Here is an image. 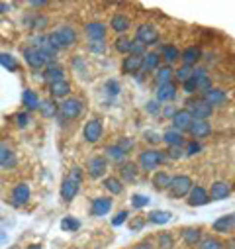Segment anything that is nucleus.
I'll return each instance as SVG.
<instances>
[{
	"label": "nucleus",
	"instance_id": "30",
	"mask_svg": "<svg viewBox=\"0 0 235 249\" xmlns=\"http://www.w3.org/2000/svg\"><path fill=\"white\" fill-rule=\"evenodd\" d=\"M37 108L41 110V116H43V118H53V116H57V114H59V106H57V102H55L53 98L39 102V106H37Z\"/></svg>",
	"mask_w": 235,
	"mask_h": 249
},
{
	"label": "nucleus",
	"instance_id": "26",
	"mask_svg": "<svg viewBox=\"0 0 235 249\" xmlns=\"http://www.w3.org/2000/svg\"><path fill=\"white\" fill-rule=\"evenodd\" d=\"M159 55L157 53H145L141 57V71L143 73H151V71H157L159 69Z\"/></svg>",
	"mask_w": 235,
	"mask_h": 249
},
{
	"label": "nucleus",
	"instance_id": "33",
	"mask_svg": "<svg viewBox=\"0 0 235 249\" xmlns=\"http://www.w3.org/2000/svg\"><path fill=\"white\" fill-rule=\"evenodd\" d=\"M153 184H155V189L163 191V189H168V184H170V175L165 173V171H159L153 175Z\"/></svg>",
	"mask_w": 235,
	"mask_h": 249
},
{
	"label": "nucleus",
	"instance_id": "6",
	"mask_svg": "<svg viewBox=\"0 0 235 249\" xmlns=\"http://www.w3.org/2000/svg\"><path fill=\"white\" fill-rule=\"evenodd\" d=\"M186 112L192 116V120H208V118L212 116L214 108H212V106H208V104L200 98V100H190V102H188Z\"/></svg>",
	"mask_w": 235,
	"mask_h": 249
},
{
	"label": "nucleus",
	"instance_id": "17",
	"mask_svg": "<svg viewBox=\"0 0 235 249\" xmlns=\"http://www.w3.org/2000/svg\"><path fill=\"white\" fill-rule=\"evenodd\" d=\"M106 169H108L106 159H102V157H92V159H88L86 171H88V175H90L92 178H100V177L106 173Z\"/></svg>",
	"mask_w": 235,
	"mask_h": 249
},
{
	"label": "nucleus",
	"instance_id": "44",
	"mask_svg": "<svg viewBox=\"0 0 235 249\" xmlns=\"http://www.w3.org/2000/svg\"><path fill=\"white\" fill-rule=\"evenodd\" d=\"M104 90L110 94V96H118L120 94V83H118L116 79H110L104 83Z\"/></svg>",
	"mask_w": 235,
	"mask_h": 249
},
{
	"label": "nucleus",
	"instance_id": "9",
	"mask_svg": "<svg viewBox=\"0 0 235 249\" xmlns=\"http://www.w3.org/2000/svg\"><path fill=\"white\" fill-rule=\"evenodd\" d=\"M102 132H104L102 122L94 118V120L86 122V126H84V130H83V136H84V140H86L88 143H96V142L102 138Z\"/></svg>",
	"mask_w": 235,
	"mask_h": 249
},
{
	"label": "nucleus",
	"instance_id": "36",
	"mask_svg": "<svg viewBox=\"0 0 235 249\" xmlns=\"http://www.w3.org/2000/svg\"><path fill=\"white\" fill-rule=\"evenodd\" d=\"M22 100H24V106H26L28 110H35V108L39 106V96H37L34 90H24Z\"/></svg>",
	"mask_w": 235,
	"mask_h": 249
},
{
	"label": "nucleus",
	"instance_id": "7",
	"mask_svg": "<svg viewBox=\"0 0 235 249\" xmlns=\"http://www.w3.org/2000/svg\"><path fill=\"white\" fill-rule=\"evenodd\" d=\"M157 39H159V32H157V28H153L151 24H143V26L137 28L135 41H139V43H143V45L147 47V45L157 43Z\"/></svg>",
	"mask_w": 235,
	"mask_h": 249
},
{
	"label": "nucleus",
	"instance_id": "4",
	"mask_svg": "<svg viewBox=\"0 0 235 249\" xmlns=\"http://www.w3.org/2000/svg\"><path fill=\"white\" fill-rule=\"evenodd\" d=\"M165 153H161V151H157V149H145L141 155H139V167L143 169V171H153V169H157L159 165H163L165 163Z\"/></svg>",
	"mask_w": 235,
	"mask_h": 249
},
{
	"label": "nucleus",
	"instance_id": "8",
	"mask_svg": "<svg viewBox=\"0 0 235 249\" xmlns=\"http://www.w3.org/2000/svg\"><path fill=\"white\" fill-rule=\"evenodd\" d=\"M202 100L208 104V106H223L225 102H227V94H225V90H221V89H214V87H210L208 90H204L202 92Z\"/></svg>",
	"mask_w": 235,
	"mask_h": 249
},
{
	"label": "nucleus",
	"instance_id": "5",
	"mask_svg": "<svg viewBox=\"0 0 235 249\" xmlns=\"http://www.w3.org/2000/svg\"><path fill=\"white\" fill-rule=\"evenodd\" d=\"M81 112H83V102L79 98H67L61 106H59L61 120H75L81 116Z\"/></svg>",
	"mask_w": 235,
	"mask_h": 249
},
{
	"label": "nucleus",
	"instance_id": "55",
	"mask_svg": "<svg viewBox=\"0 0 235 249\" xmlns=\"http://www.w3.org/2000/svg\"><path fill=\"white\" fill-rule=\"evenodd\" d=\"M143 226H145V220H143V218H135V220L132 222V226H130V228H132L134 231H137V230H141Z\"/></svg>",
	"mask_w": 235,
	"mask_h": 249
},
{
	"label": "nucleus",
	"instance_id": "56",
	"mask_svg": "<svg viewBox=\"0 0 235 249\" xmlns=\"http://www.w3.org/2000/svg\"><path fill=\"white\" fill-rule=\"evenodd\" d=\"M145 140L151 143H157V142H161V136H157L155 132H145Z\"/></svg>",
	"mask_w": 235,
	"mask_h": 249
},
{
	"label": "nucleus",
	"instance_id": "16",
	"mask_svg": "<svg viewBox=\"0 0 235 249\" xmlns=\"http://www.w3.org/2000/svg\"><path fill=\"white\" fill-rule=\"evenodd\" d=\"M192 81L196 83V90H200V92H204V90H208V89L212 87V83H210V75H208V71L202 69V67L192 69Z\"/></svg>",
	"mask_w": 235,
	"mask_h": 249
},
{
	"label": "nucleus",
	"instance_id": "22",
	"mask_svg": "<svg viewBox=\"0 0 235 249\" xmlns=\"http://www.w3.org/2000/svg\"><path fill=\"white\" fill-rule=\"evenodd\" d=\"M84 34L90 39H104L106 37V26L102 22H90V24H86Z\"/></svg>",
	"mask_w": 235,
	"mask_h": 249
},
{
	"label": "nucleus",
	"instance_id": "59",
	"mask_svg": "<svg viewBox=\"0 0 235 249\" xmlns=\"http://www.w3.org/2000/svg\"><path fill=\"white\" fill-rule=\"evenodd\" d=\"M134 249H153V245H151V241H141V243H137Z\"/></svg>",
	"mask_w": 235,
	"mask_h": 249
},
{
	"label": "nucleus",
	"instance_id": "29",
	"mask_svg": "<svg viewBox=\"0 0 235 249\" xmlns=\"http://www.w3.org/2000/svg\"><path fill=\"white\" fill-rule=\"evenodd\" d=\"M161 140H163L168 147H183V145H185V138H183V134L174 132V130L165 132V134L161 136Z\"/></svg>",
	"mask_w": 235,
	"mask_h": 249
},
{
	"label": "nucleus",
	"instance_id": "53",
	"mask_svg": "<svg viewBox=\"0 0 235 249\" xmlns=\"http://www.w3.org/2000/svg\"><path fill=\"white\" fill-rule=\"evenodd\" d=\"M16 124H18V128H26L28 124H30V116H28V114H24V112L16 114Z\"/></svg>",
	"mask_w": 235,
	"mask_h": 249
},
{
	"label": "nucleus",
	"instance_id": "35",
	"mask_svg": "<svg viewBox=\"0 0 235 249\" xmlns=\"http://www.w3.org/2000/svg\"><path fill=\"white\" fill-rule=\"evenodd\" d=\"M104 186H106V191L108 193H112V195H120L122 193V180L118 178V177H108L106 180H104Z\"/></svg>",
	"mask_w": 235,
	"mask_h": 249
},
{
	"label": "nucleus",
	"instance_id": "11",
	"mask_svg": "<svg viewBox=\"0 0 235 249\" xmlns=\"http://www.w3.org/2000/svg\"><path fill=\"white\" fill-rule=\"evenodd\" d=\"M79 189H81V182L79 180H75L73 177H65L63 182H61V198L65 202H71L77 196Z\"/></svg>",
	"mask_w": 235,
	"mask_h": 249
},
{
	"label": "nucleus",
	"instance_id": "25",
	"mask_svg": "<svg viewBox=\"0 0 235 249\" xmlns=\"http://www.w3.org/2000/svg\"><path fill=\"white\" fill-rule=\"evenodd\" d=\"M110 28H112L114 32H118V34H124V32H128V30L132 28V22H130V18H126L124 14H116V16H112Z\"/></svg>",
	"mask_w": 235,
	"mask_h": 249
},
{
	"label": "nucleus",
	"instance_id": "60",
	"mask_svg": "<svg viewBox=\"0 0 235 249\" xmlns=\"http://www.w3.org/2000/svg\"><path fill=\"white\" fill-rule=\"evenodd\" d=\"M28 249H41V245H37V243H34V245H30Z\"/></svg>",
	"mask_w": 235,
	"mask_h": 249
},
{
	"label": "nucleus",
	"instance_id": "14",
	"mask_svg": "<svg viewBox=\"0 0 235 249\" xmlns=\"http://www.w3.org/2000/svg\"><path fill=\"white\" fill-rule=\"evenodd\" d=\"M208 202H210V198H208V191L204 186H192L188 193V204L190 206H206Z\"/></svg>",
	"mask_w": 235,
	"mask_h": 249
},
{
	"label": "nucleus",
	"instance_id": "48",
	"mask_svg": "<svg viewBox=\"0 0 235 249\" xmlns=\"http://www.w3.org/2000/svg\"><path fill=\"white\" fill-rule=\"evenodd\" d=\"M116 145H118V147H120V149H122L124 153H130V151H132V149L135 147V142H134L132 138H122V140H120V142H118Z\"/></svg>",
	"mask_w": 235,
	"mask_h": 249
},
{
	"label": "nucleus",
	"instance_id": "38",
	"mask_svg": "<svg viewBox=\"0 0 235 249\" xmlns=\"http://www.w3.org/2000/svg\"><path fill=\"white\" fill-rule=\"evenodd\" d=\"M106 155L112 159V161H116V163H124V159H126V153L118 147V145H108L106 147Z\"/></svg>",
	"mask_w": 235,
	"mask_h": 249
},
{
	"label": "nucleus",
	"instance_id": "10",
	"mask_svg": "<svg viewBox=\"0 0 235 249\" xmlns=\"http://www.w3.org/2000/svg\"><path fill=\"white\" fill-rule=\"evenodd\" d=\"M170 120H172V130L179 132V134L188 132L190 124H192V116H190L186 110H176V114H174Z\"/></svg>",
	"mask_w": 235,
	"mask_h": 249
},
{
	"label": "nucleus",
	"instance_id": "54",
	"mask_svg": "<svg viewBox=\"0 0 235 249\" xmlns=\"http://www.w3.org/2000/svg\"><path fill=\"white\" fill-rule=\"evenodd\" d=\"M183 87H185V92H188V94L196 92V83L192 81V77H190L188 81H185V83H183Z\"/></svg>",
	"mask_w": 235,
	"mask_h": 249
},
{
	"label": "nucleus",
	"instance_id": "18",
	"mask_svg": "<svg viewBox=\"0 0 235 249\" xmlns=\"http://www.w3.org/2000/svg\"><path fill=\"white\" fill-rule=\"evenodd\" d=\"M233 226H235V216L233 214H225V216L218 218L212 224L214 231H218V233H231L233 231Z\"/></svg>",
	"mask_w": 235,
	"mask_h": 249
},
{
	"label": "nucleus",
	"instance_id": "43",
	"mask_svg": "<svg viewBox=\"0 0 235 249\" xmlns=\"http://www.w3.org/2000/svg\"><path fill=\"white\" fill-rule=\"evenodd\" d=\"M172 75H174V79L179 81V83H185V81H188L192 77V67L183 65V67H179L176 71H172Z\"/></svg>",
	"mask_w": 235,
	"mask_h": 249
},
{
	"label": "nucleus",
	"instance_id": "57",
	"mask_svg": "<svg viewBox=\"0 0 235 249\" xmlns=\"http://www.w3.org/2000/svg\"><path fill=\"white\" fill-rule=\"evenodd\" d=\"M147 112H149V114H157V112H159V104H157V102H149V104H147Z\"/></svg>",
	"mask_w": 235,
	"mask_h": 249
},
{
	"label": "nucleus",
	"instance_id": "2",
	"mask_svg": "<svg viewBox=\"0 0 235 249\" xmlns=\"http://www.w3.org/2000/svg\"><path fill=\"white\" fill-rule=\"evenodd\" d=\"M192 189V178L186 177V175H176V177H170V184H168V191L174 198H183V196H188Z\"/></svg>",
	"mask_w": 235,
	"mask_h": 249
},
{
	"label": "nucleus",
	"instance_id": "41",
	"mask_svg": "<svg viewBox=\"0 0 235 249\" xmlns=\"http://www.w3.org/2000/svg\"><path fill=\"white\" fill-rule=\"evenodd\" d=\"M0 65L8 71H18V61L10 53H0Z\"/></svg>",
	"mask_w": 235,
	"mask_h": 249
},
{
	"label": "nucleus",
	"instance_id": "51",
	"mask_svg": "<svg viewBox=\"0 0 235 249\" xmlns=\"http://www.w3.org/2000/svg\"><path fill=\"white\" fill-rule=\"evenodd\" d=\"M183 155H185L183 147H168V153L165 157H168V159H181Z\"/></svg>",
	"mask_w": 235,
	"mask_h": 249
},
{
	"label": "nucleus",
	"instance_id": "20",
	"mask_svg": "<svg viewBox=\"0 0 235 249\" xmlns=\"http://www.w3.org/2000/svg\"><path fill=\"white\" fill-rule=\"evenodd\" d=\"M92 216H106L110 210H112V200L108 198V196H98V198H94L92 200Z\"/></svg>",
	"mask_w": 235,
	"mask_h": 249
},
{
	"label": "nucleus",
	"instance_id": "34",
	"mask_svg": "<svg viewBox=\"0 0 235 249\" xmlns=\"http://www.w3.org/2000/svg\"><path fill=\"white\" fill-rule=\"evenodd\" d=\"M170 79H172V69H170V65H165V67H159V69H157V75H155L157 87H159V85H165V83H170Z\"/></svg>",
	"mask_w": 235,
	"mask_h": 249
},
{
	"label": "nucleus",
	"instance_id": "24",
	"mask_svg": "<svg viewBox=\"0 0 235 249\" xmlns=\"http://www.w3.org/2000/svg\"><path fill=\"white\" fill-rule=\"evenodd\" d=\"M43 79H45V83H49V85H53V83H57V81H63V69L57 67L55 63H49V65L45 67V71H43Z\"/></svg>",
	"mask_w": 235,
	"mask_h": 249
},
{
	"label": "nucleus",
	"instance_id": "50",
	"mask_svg": "<svg viewBox=\"0 0 235 249\" xmlns=\"http://www.w3.org/2000/svg\"><path fill=\"white\" fill-rule=\"evenodd\" d=\"M202 151V145L198 142H188L186 143V149H185V155H196Z\"/></svg>",
	"mask_w": 235,
	"mask_h": 249
},
{
	"label": "nucleus",
	"instance_id": "42",
	"mask_svg": "<svg viewBox=\"0 0 235 249\" xmlns=\"http://www.w3.org/2000/svg\"><path fill=\"white\" fill-rule=\"evenodd\" d=\"M221 241L216 237H204L198 241V249H221Z\"/></svg>",
	"mask_w": 235,
	"mask_h": 249
},
{
	"label": "nucleus",
	"instance_id": "40",
	"mask_svg": "<svg viewBox=\"0 0 235 249\" xmlns=\"http://www.w3.org/2000/svg\"><path fill=\"white\" fill-rule=\"evenodd\" d=\"M183 239H185V243H188V245H196V243L200 241V230H198V228H188V230H185V231H183Z\"/></svg>",
	"mask_w": 235,
	"mask_h": 249
},
{
	"label": "nucleus",
	"instance_id": "28",
	"mask_svg": "<svg viewBox=\"0 0 235 249\" xmlns=\"http://www.w3.org/2000/svg\"><path fill=\"white\" fill-rule=\"evenodd\" d=\"M200 49L198 47H186L183 53H181V59H183V63L186 67H194L198 63V59H200Z\"/></svg>",
	"mask_w": 235,
	"mask_h": 249
},
{
	"label": "nucleus",
	"instance_id": "37",
	"mask_svg": "<svg viewBox=\"0 0 235 249\" xmlns=\"http://www.w3.org/2000/svg\"><path fill=\"white\" fill-rule=\"evenodd\" d=\"M147 220L151 222V224H167L168 220H170V214L168 212H163V210H153V212H149V216H147Z\"/></svg>",
	"mask_w": 235,
	"mask_h": 249
},
{
	"label": "nucleus",
	"instance_id": "46",
	"mask_svg": "<svg viewBox=\"0 0 235 249\" xmlns=\"http://www.w3.org/2000/svg\"><path fill=\"white\" fill-rule=\"evenodd\" d=\"M114 47L120 51V53H130V47H132V39H128V37H118L116 39V43H114Z\"/></svg>",
	"mask_w": 235,
	"mask_h": 249
},
{
	"label": "nucleus",
	"instance_id": "13",
	"mask_svg": "<svg viewBox=\"0 0 235 249\" xmlns=\"http://www.w3.org/2000/svg\"><path fill=\"white\" fill-rule=\"evenodd\" d=\"M188 132L192 134V138L202 140V138H208V136L212 134V126H210V122H206V120H192ZM196 140H194V142H196Z\"/></svg>",
	"mask_w": 235,
	"mask_h": 249
},
{
	"label": "nucleus",
	"instance_id": "61",
	"mask_svg": "<svg viewBox=\"0 0 235 249\" xmlns=\"http://www.w3.org/2000/svg\"><path fill=\"white\" fill-rule=\"evenodd\" d=\"M229 249H233V243H229Z\"/></svg>",
	"mask_w": 235,
	"mask_h": 249
},
{
	"label": "nucleus",
	"instance_id": "12",
	"mask_svg": "<svg viewBox=\"0 0 235 249\" xmlns=\"http://www.w3.org/2000/svg\"><path fill=\"white\" fill-rule=\"evenodd\" d=\"M229 195H231V184L225 182V180H218V182L212 184V189L208 193V198L210 200H223Z\"/></svg>",
	"mask_w": 235,
	"mask_h": 249
},
{
	"label": "nucleus",
	"instance_id": "49",
	"mask_svg": "<svg viewBox=\"0 0 235 249\" xmlns=\"http://www.w3.org/2000/svg\"><path fill=\"white\" fill-rule=\"evenodd\" d=\"M159 247L161 249H170L172 247V237H170V233H159Z\"/></svg>",
	"mask_w": 235,
	"mask_h": 249
},
{
	"label": "nucleus",
	"instance_id": "27",
	"mask_svg": "<svg viewBox=\"0 0 235 249\" xmlns=\"http://www.w3.org/2000/svg\"><path fill=\"white\" fill-rule=\"evenodd\" d=\"M49 90H51V96L53 98H65L71 92V85L63 79V81H57V83L49 85Z\"/></svg>",
	"mask_w": 235,
	"mask_h": 249
},
{
	"label": "nucleus",
	"instance_id": "15",
	"mask_svg": "<svg viewBox=\"0 0 235 249\" xmlns=\"http://www.w3.org/2000/svg\"><path fill=\"white\" fill-rule=\"evenodd\" d=\"M28 200H30V184H26V182L16 184L12 191V202L16 206H24Z\"/></svg>",
	"mask_w": 235,
	"mask_h": 249
},
{
	"label": "nucleus",
	"instance_id": "52",
	"mask_svg": "<svg viewBox=\"0 0 235 249\" xmlns=\"http://www.w3.org/2000/svg\"><path fill=\"white\" fill-rule=\"evenodd\" d=\"M126 218H128V212H126V210L118 212V214L112 218V226H122V224L126 222Z\"/></svg>",
	"mask_w": 235,
	"mask_h": 249
},
{
	"label": "nucleus",
	"instance_id": "47",
	"mask_svg": "<svg viewBox=\"0 0 235 249\" xmlns=\"http://www.w3.org/2000/svg\"><path fill=\"white\" fill-rule=\"evenodd\" d=\"M88 49L92 51V53H104L106 51V43H104V39H90V43H88Z\"/></svg>",
	"mask_w": 235,
	"mask_h": 249
},
{
	"label": "nucleus",
	"instance_id": "45",
	"mask_svg": "<svg viewBox=\"0 0 235 249\" xmlns=\"http://www.w3.org/2000/svg\"><path fill=\"white\" fill-rule=\"evenodd\" d=\"M149 202H151V198L145 196V195H134L132 196V206L134 208H145V206H149Z\"/></svg>",
	"mask_w": 235,
	"mask_h": 249
},
{
	"label": "nucleus",
	"instance_id": "32",
	"mask_svg": "<svg viewBox=\"0 0 235 249\" xmlns=\"http://www.w3.org/2000/svg\"><path fill=\"white\" fill-rule=\"evenodd\" d=\"M161 55L165 57L167 65H170V63H176V61L181 59V51L176 49L174 45H165V47H161Z\"/></svg>",
	"mask_w": 235,
	"mask_h": 249
},
{
	"label": "nucleus",
	"instance_id": "31",
	"mask_svg": "<svg viewBox=\"0 0 235 249\" xmlns=\"http://www.w3.org/2000/svg\"><path fill=\"white\" fill-rule=\"evenodd\" d=\"M120 175H122V178L126 182H134L137 178V165L135 163H122Z\"/></svg>",
	"mask_w": 235,
	"mask_h": 249
},
{
	"label": "nucleus",
	"instance_id": "58",
	"mask_svg": "<svg viewBox=\"0 0 235 249\" xmlns=\"http://www.w3.org/2000/svg\"><path fill=\"white\" fill-rule=\"evenodd\" d=\"M163 114H165L167 118H172V116L176 114V110H174L172 106H165V108H163Z\"/></svg>",
	"mask_w": 235,
	"mask_h": 249
},
{
	"label": "nucleus",
	"instance_id": "21",
	"mask_svg": "<svg viewBox=\"0 0 235 249\" xmlns=\"http://www.w3.org/2000/svg\"><path fill=\"white\" fill-rule=\"evenodd\" d=\"M141 71V57H135V55H128L122 63V73L124 75H135Z\"/></svg>",
	"mask_w": 235,
	"mask_h": 249
},
{
	"label": "nucleus",
	"instance_id": "23",
	"mask_svg": "<svg viewBox=\"0 0 235 249\" xmlns=\"http://www.w3.org/2000/svg\"><path fill=\"white\" fill-rule=\"evenodd\" d=\"M16 165V155L12 153V149L4 143H0V167L4 169H12Z\"/></svg>",
	"mask_w": 235,
	"mask_h": 249
},
{
	"label": "nucleus",
	"instance_id": "1",
	"mask_svg": "<svg viewBox=\"0 0 235 249\" xmlns=\"http://www.w3.org/2000/svg\"><path fill=\"white\" fill-rule=\"evenodd\" d=\"M47 41H49V45L57 51V49H61V47L73 45V43L77 41V34H75L73 28L63 26V28H59L57 32H51V34L47 36Z\"/></svg>",
	"mask_w": 235,
	"mask_h": 249
},
{
	"label": "nucleus",
	"instance_id": "3",
	"mask_svg": "<svg viewBox=\"0 0 235 249\" xmlns=\"http://www.w3.org/2000/svg\"><path fill=\"white\" fill-rule=\"evenodd\" d=\"M24 59H26V63H28L32 69H43L45 65L51 63V59H49L43 51H39L37 47H34V45L24 49Z\"/></svg>",
	"mask_w": 235,
	"mask_h": 249
},
{
	"label": "nucleus",
	"instance_id": "19",
	"mask_svg": "<svg viewBox=\"0 0 235 249\" xmlns=\"http://www.w3.org/2000/svg\"><path fill=\"white\" fill-rule=\"evenodd\" d=\"M174 96H176V85L172 81L157 87V100L159 102H170V100H174Z\"/></svg>",
	"mask_w": 235,
	"mask_h": 249
},
{
	"label": "nucleus",
	"instance_id": "39",
	"mask_svg": "<svg viewBox=\"0 0 235 249\" xmlns=\"http://www.w3.org/2000/svg\"><path fill=\"white\" fill-rule=\"evenodd\" d=\"M61 230L63 231H79L81 230V220L73 218V216H67L61 220Z\"/></svg>",
	"mask_w": 235,
	"mask_h": 249
}]
</instances>
